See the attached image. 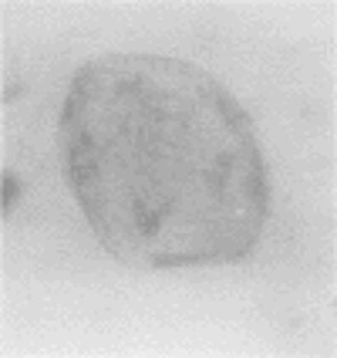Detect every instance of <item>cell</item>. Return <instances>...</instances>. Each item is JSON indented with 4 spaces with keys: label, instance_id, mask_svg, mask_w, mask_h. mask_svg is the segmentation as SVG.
I'll list each match as a JSON object with an SVG mask.
<instances>
[{
    "label": "cell",
    "instance_id": "obj_2",
    "mask_svg": "<svg viewBox=\"0 0 337 358\" xmlns=\"http://www.w3.org/2000/svg\"><path fill=\"white\" fill-rule=\"evenodd\" d=\"M14 199H17V179L7 176V182H3V210H10Z\"/></svg>",
    "mask_w": 337,
    "mask_h": 358
},
{
    "label": "cell",
    "instance_id": "obj_1",
    "mask_svg": "<svg viewBox=\"0 0 337 358\" xmlns=\"http://www.w3.org/2000/svg\"><path fill=\"white\" fill-rule=\"evenodd\" d=\"M68 179L95 237L135 267L237 264L267 220L253 122L202 68L156 55L81 64L61 112Z\"/></svg>",
    "mask_w": 337,
    "mask_h": 358
}]
</instances>
